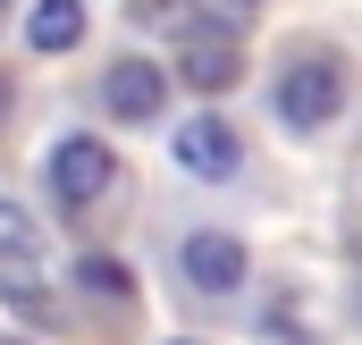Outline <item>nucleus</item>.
Returning <instances> with one entry per match:
<instances>
[{
    "label": "nucleus",
    "mask_w": 362,
    "mask_h": 345,
    "mask_svg": "<svg viewBox=\"0 0 362 345\" xmlns=\"http://www.w3.org/2000/svg\"><path fill=\"white\" fill-rule=\"evenodd\" d=\"M346 93H354V68L337 59V51H295L286 68H278V85H270V101H278V118L295 127V135H320L337 110H346Z\"/></svg>",
    "instance_id": "nucleus-1"
},
{
    "label": "nucleus",
    "mask_w": 362,
    "mask_h": 345,
    "mask_svg": "<svg viewBox=\"0 0 362 345\" xmlns=\"http://www.w3.org/2000/svg\"><path fill=\"white\" fill-rule=\"evenodd\" d=\"M110 177H118V152H110L101 135H59V144H51V194H59V211L101 202Z\"/></svg>",
    "instance_id": "nucleus-2"
},
{
    "label": "nucleus",
    "mask_w": 362,
    "mask_h": 345,
    "mask_svg": "<svg viewBox=\"0 0 362 345\" xmlns=\"http://www.w3.org/2000/svg\"><path fill=\"white\" fill-rule=\"evenodd\" d=\"M169 152H177V169L202 177V185H228V177L245 169V135H236L228 118H211V110H202V118H185L177 135H169Z\"/></svg>",
    "instance_id": "nucleus-3"
},
{
    "label": "nucleus",
    "mask_w": 362,
    "mask_h": 345,
    "mask_svg": "<svg viewBox=\"0 0 362 345\" xmlns=\"http://www.w3.org/2000/svg\"><path fill=\"white\" fill-rule=\"evenodd\" d=\"M177 269H185V286H194V295H236V286L253 278L245 245H236V236H219V228H194V236L177 245Z\"/></svg>",
    "instance_id": "nucleus-4"
},
{
    "label": "nucleus",
    "mask_w": 362,
    "mask_h": 345,
    "mask_svg": "<svg viewBox=\"0 0 362 345\" xmlns=\"http://www.w3.org/2000/svg\"><path fill=\"white\" fill-rule=\"evenodd\" d=\"M101 110L127 118V127H152V118L169 110V76H160L152 59H110V68H101Z\"/></svg>",
    "instance_id": "nucleus-5"
},
{
    "label": "nucleus",
    "mask_w": 362,
    "mask_h": 345,
    "mask_svg": "<svg viewBox=\"0 0 362 345\" xmlns=\"http://www.w3.org/2000/svg\"><path fill=\"white\" fill-rule=\"evenodd\" d=\"M236 76H245L236 25H202V34H185V42H177V85H194V93H228Z\"/></svg>",
    "instance_id": "nucleus-6"
},
{
    "label": "nucleus",
    "mask_w": 362,
    "mask_h": 345,
    "mask_svg": "<svg viewBox=\"0 0 362 345\" xmlns=\"http://www.w3.org/2000/svg\"><path fill=\"white\" fill-rule=\"evenodd\" d=\"M0 303L25 312V320H51V312H59L51 286H42V269H34V253H0Z\"/></svg>",
    "instance_id": "nucleus-7"
},
{
    "label": "nucleus",
    "mask_w": 362,
    "mask_h": 345,
    "mask_svg": "<svg viewBox=\"0 0 362 345\" xmlns=\"http://www.w3.org/2000/svg\"><path fill=\"white\" fill-rule=\"evenodd\" d=\"M25 42H34V51H76V42H85V8H76V0H34Z\"/></svg>",
    "instance_id": "nucleus-8"
},
{
    "label": "nucleus",
    "mask_w": 362,
    "mask_h": 345,
    "mask_svg": "<svg viewBox=\"0 0 362 345\" xmlns=\"http://www.w3.org/2000/svg\"><path fill=\"white\" fill-rule=\"evenodd\" d=\"M135 25H152V34H202V25H236V17H202L194 0H135Z\"/></svg>",
    "instance_id": "nucleus-9"
},
{
    "label": "nucleus",
    "mask_w": 362,
    "mask_h": 345,
    "mask_svg": "<svg viewBox=\"0 0 362 345\" xmlns=\"http://www.w3.org/2000/svg\"><path fill=\"white\" fill-rule=\"evenodd\" d=\"M76 286H85L93 303H118V312L135 303V278H127V261H110V253H85V261H76Z\"/></svg>",
    "instance_id": "nucleus-10"
},
{
    "label": "nucleus",
    "mask_w": 362,
    "mask_h": 345,
    "mask_svg": "<svg viewBox=\"0 0 362 345\" xmlns=\"http://www.w3.org/2000/svg\"><path fill=\"white\" fill-rule=\"evenodd\" d=\"M42 236H34V219L17 211V202H0V253H34Z\"/></svg>",
    "instance_id": "nucleus-11"
},
{
    "label": "nucleus",
    "mask_w": 362,
    "mask_h": 345,
    "mask_svg": "<svg viewBox=\"0 0 362 345\" xmlns=\"http://www.w3.org/2000/svg\"><path fill=\"white\" fill-rule=\"evenodd\" d=\"M219 8H262V0H219Z\"/></svg>",
    "instance_id": "nucleus-12"
},
{
    "label": "nucleus",
    "mask_w": 362,
    "mask_h": 345,
    "mask_svg": "<svg viewBox=\"0 0 362 345\" xmlns=\"http://www.w3.org/2000/svg\"><path fill=\"white\" fill-rule=\"evenodd\" d=\"M0 118H8V85H0Z\"/></svg>",
    "instance_id": "nucleus-13"
},
{
    "label": "nucleus",
    "mask_w": 362,
    "mask_h": 345,
    "mask_svg": "<svg viewBox=\"0 0 362 345\" xmlns=\"http://www.w3.org/2000/svg\"><path fill=\"white\" fill-rule=\"evenodd\" d=\"M8 345H34V337H8Z\"/></svg>",
    "instance_id": "nucleus-14"
},
{
    "label": "nucleus",
    "mask_w": 362,
    "mask_h": 345,
    "mask_svg": "<svg viewBox=\"0 0 362 345\" xmlns=\"http://www.w3.org/2000/svg\"><path fill=\"white\" fill-rule=\"evenodd\" d=\"M169 345H185V337H169Z\"/></svg>",
    "instance_id": "nucleus-15"
}]
</instances>
